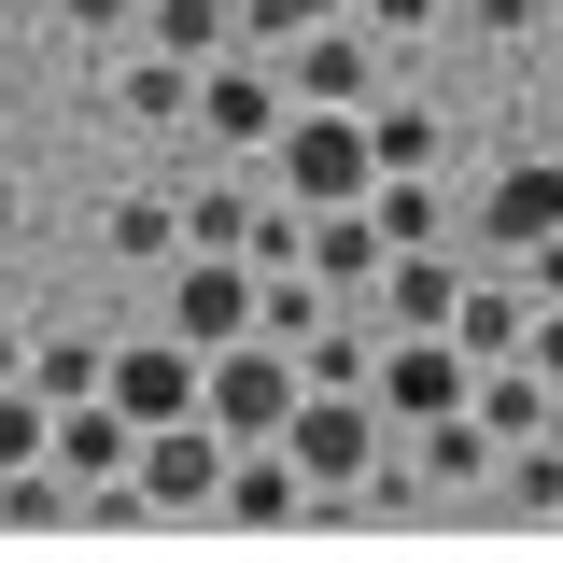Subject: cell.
<instances>
[{
    "label": "cell",
    "instance_id": "cell-1",
    "mask_svg": "<svg viewBox=\"0 0 563 563\" xmlns=\"http://www.w3.org/2000/svg\"><path fill=\"white\" fill-rule=\"evenodd\" d=\"M282 451H296V479H310V493H366V465L395 451V422H380L366 380H310L296 422H282Z\"/></svg>",
    "mask_w": 563,
    "mask_h": 563
},
{
    "label": "cell",
    "instance_id": "cell-2",
    "mask_svg": "<svg viewBox=\"0 0 563 563\" xmlns=\"http://www.w3.org/2000/svg\"><path fill=\"white\" fill-rule=\"evenodd\" d=\"M268 155H282V198H296V211H352L366 184H380V155H366V113H339V99H296Z\"/></svg>",
    "mask_w": 563,
    "mask_h": 563
},
{
    "label": "cell",
    "instance_id": "cell-3",
    "mask_svg": "<svg viewBox=\"0 0 563 563\" xmlns=\"http://www.w3.org/2000/svg\"><path fill=\"white\" fill-rule=\"evenodd\" d=\"M128 493L155 507V521H211V507H225V422H211V409H169V422H141V451H128Z\"/></svg>",
    "mask_w": 563,
    "mask_h": 563
},
{
    "label": "cell",
    "instance_id": "cell-4",
    "mask_svg": "<svg viewBox=\"0 0 563 563\" xmlns=\"http://www.w3.org/2000/svg\"><path fill=\"white\" fill-rule=\"evenodd\" d=\"M282 113H296V85H282L268 43H225V57L198 70V141H225V155H268Z\"/></svg>",
    "mask_w": 563,
    "mask_h": 563
},
{
    "label": "cell",
    "instance_id": "cell-5",
    "mask_svg": "<svg viewBox=\"0 0 563 563\" xmlns=\"http://www.w3.org/2000/svg\"><path fill=\"white\" fill-rule=\"evenodd\" d=\"M550 225H563V155H507V184L465 211V268H521Z\"/></svg>",
    "mask_w": 563,
    "mask_h": 563
},
{
    "label": "cell",
    "instance_id": "cell-6",
    "mask_svg": "<svg viewBox=\"0 0 563 563\" xmlns=\"http://www.w3.org/2000/svg\"><path fill=\"white\" fill-rule=\"evenodd\" d=\"M296 395H310V380H296V352H282V339H225V352H211V380H198V409L225 422V437H282Z\"/></svg>",
    "mask_w": 563,
    "mask_h": 563
},
{
    "label": "cell",
    "instance_id": "cell-7",
    "mask_svg": "<svg viewBox=\"0 0 563 563\" xmlns=\"http://www.w3.org/2000/svg\"><path fill=\"white\" fill-rule=\"evenodd\" d=\"M465 339L451 324H409V339H380V366H366V395H380V422H437V409H465Z\"/></svg>",
    "mask_w": 563,
    "mask_h": 563
},
{
    "label": "cell",
    "instance_id": "cell-8",
    "mask_svg": "<svg viewBox=\"0 0 563 563\" xmlns=\"http://www.w3.org/2000/svg\"><path fill=\"white\" fill-rule=\"evenodd\" d=\"M254 254H169V339H198V352H225V339H254Z\"/></svg>",
    "mask_w": 563,
    "mask_h": 563
},
{
    "label": "cell",
    "instance_id": "cell-9",
    "mask_svg": "<svg viewBox=\"0 0 563 563\" xmlns=\"http://www.w3.org/2000/svg\"><path fill=\"white\" fill-rule=\"evenodd\" d=\"M198 380H211V352H198V339H169V324H155V339H128L113 366H99V395H113L128 422H169V409H198Z\"/></svg>",
    "mask_w": 563,
    "mask_h": 563
},
{
    "label": "cell",
    "instance_id": "cell-10",
    "mask_svg": "<svg viewBox=\"0 0 563 563\" xmlns=\"http://www.w3.org/2000/svg\"><path fill=\"white\" fill-rule=\"evenodd\" d=\"M211 521H240V536H282V521H310V479H296V451L282 437H225V507Z\"/></svg>",
    "mask_w": 563,
    "mask_h": 563
},
{
    "label": "cell",
    "instance_id": "cell-11",
    "mask_svg": "<svg viewBox=\"0 0 563 563\" xmlns=\"http://www.w3.org/2000/svg\"><path fill=\"white\" fill-rule=\"evenodd\" d=\"M282 85H296V99L366 113V99H380V43H366L352 14H324V29H296V43H282Z\"/></svg>",
    "mask_w": 563,
    "mask_h": 563
},
{
    "label": "cell",
    "instance_id": "cell-12",
    "mask_svg": "<svg viewBox=\"0 0 563 563\" xmlns=\"http://www.w3.org/2000/svg\"><path fill=\"white\" fill-rule=\"evenodd\" d=\"M521 324H536V282H521V268H465V296H451L465 366H507V352H521Z\"/></svg>",
    "mask_w": 563,
    "mask_h": 563
},
{
    "label": "cell",
    "instance_id": "cell-13",
    "mask_svg": "<svg viewBox=\"0 0 563 563\" xmlns=\"http://www.w3.org/2000/svg\"><path fill=\"white\" fill-rule=\"evenodd\" d=\"M128 451H141V422L113 409V395H70V409H57V465H70L85 493H113V479H128Z\"/></svg>",
    "mask_w": 563,
    "mask_h": 563
},
{
    "label": "cell",
    "instance_id": "cell-14",
    "mask_svg": "<svg viewBox=\"0 0 563 563\" xmlns=\"http://www.w3.org/2000/svg\"><path fill=\"white\" fill-rule=\"evenodd\" d=\"M409 465H422V493H479L493 465H507V437H493L479 409H437V422L409 437Z\"/></svg>",
    "mask_w": 563,
    "mask_h": 563
},
{
    "label": "cell",
    "instance_id": "cell-15",
    "mask_svg": "<svg viewBox=\"0 0 563 563\" xmlns=\"http://www.w3.org/2000/svg\"><path fill=\"white\" fill-rule=\"evenodd\" d=\"M141 43L184 57V70H211L225 43H240V0H141Z\"/></svg>",
    "mask_w": 563,
    "mask_h": 563
},
{
    "label": "cell",
    "instance_id": "cell-16",
    "mask_svg": "<svg viewBox=\"0 0 563 563\" xmlns=\"http://www.w3.org/2000/svg\"><path fill=\"white\" fill-rule=\"evenodd\" d=\"M380 254H395V240H380V225H366V198H352V211H310V268L339 282L352 310H366V282H380Z\"/></svg>",
    "mask_w": 563,
    "mask_h": 563
},
{
    "label": "cell",
    "instance_id": "cell-17",
    "mask_svg": "<svg viewBox=\"0 0 563 563\" xmlns=\"http://www.w3.org/2000/svg\"><path fill=\"white\" fill-rule=\"evenodd\" d=\"M99 240H113V268H169V254H184V198H113Z\"/></svg>",
    "mask_w": 563,
    "mask_h": 563
},
{
    "label": "cell",
    "instance_id": "cell-18",
    "mask_svg": "<svg viewBox=\"0 0 563 563\" xmlns=\"http://www.w3.org/2000/svg\"><path fill=\"white\" fill-rule=\"evenodd\" d=\"M113 99H128L141 128H198V70H184V57H155V43L128 57V85H113Z\"/></svg>",
    "mask_w": 563,
    "mask_h": 563
},
{
    "label": "cell",
    "instance_id": "cell-19",
    "mask_svg": "<svg viewBox=\"0 0 563 563\" xmlns=\"http://www.w3.org/2000/svg\"><path fill=\"white\" fill-rule=\"evenodd\" d=\"M493 493H507L521 521H550V507H563V451H550V437H507V465H493Z\"/></svg>",
    "mask_w": 563,
    "mask_h": 563
},
{
    "label": "cell",
    "instance_id": "cell-20",
    "mask_svg": "<svg viewBox=\"0 0 563 563\" xmlns=\"http://www.w3.org/2000/svg\"><path fill=\"white\" fill-rule=\"evenodd\" d=\"M366 155L380 169H437V113L422 99H366Z\"/></svg>",
    "mask_w": 563,
    "mask_h": 563
},
{
    "label": "cell",
    "instance_id": "cell-21",
    "mask_svg": "<svg viewBox=\"0 0 563 563\" xmlns=\"http://www.w3.org/2000/svg\"><path fill=\"white\" fill-rule=\"evenodd\" d=\"M99 366H113L99 339H29V395H43V409H70V395H99Z\"/></svg>",
    "mask_w": 563,
    "mask_h": 563
},
{
    "label": "cell",
    "instance_id": "cell-22",
    "mask_svg": "<svg viewBox=\"0 0 563 563\" xmlns=\"http://www.w3.org/2000/svg\"><path fill=\"white\" fill-rule=\"evenodd\" d=\"M254 211L268 198H184V254H254Z\"/></svg>",
    "mask_w": 563,
    "mask_h": 563
},
{
    "label": "cell",
    "instance_id": "cell-23",
    "mask_svg": "<svg viewBox=\"0 0 563 563\" xmlns=\"http://www.w3.org/2000/svg\"><path fill=\"white\" fill-rule=\"evenodd\" d=\"M43 451H57V409L29 380H0V465H43Z\"/></svg>",
    "mask_w": 563,
    "mask_h": 563
},
{
    "label": "cell",
    "instance_id": "cell-24",
    "mask_svg": "<svg viewBox=\"0 0 563 563\" xmlns=\"http://www.w3.org/2000/svg\"><path fill=\"white\" fill-rule=\"evenodd\" d=\"M324 14H352V0H240V43H296V29H324Z\"/></svg>",
    "mask_w": 563,
    "mask_h": 563
},
{
    "label": "cell",
    "instance_id": "cell-25",
    "mask_svg": "<svg viewBox=\"0 0 563 563\" xmlns=\"http://www.w3.org/2000/svg\"><path fill=\"white\" fill-rule=\"evenodd\" d=\"M437 14H451V0H352V29H366V43H422Z\"/></svg>",
    "mask_w": 563,
    "mask_h": 563
},
{
    "label": "cell",
    "instance_id": "cell-26",
    "mask_svg": "<svg viewBox=\"0 0 563 563\" xmlns=\"http://www.w3.org/2000/svg\"><path fill=\"white\" fill-rule=\"evenodd\" d=\"M57 29H70V43H128L141 0H57Z\"/></svg>",
    "mask_w": 563,
    "mask_h": 563
},
{
    "label": "cell",
    "instance_id": "cell-27",
    "mask_svg": "<svg viewBox=\"0 0 563 563\" xmlns=\"http://www.w3.org/2000/svg\"><path fill=\"white\" fill-rule=\"evenodd\" d=\"M536 14H550V0H465V29H479V43H536Z\"/></svg>",
    "mask_w": 563,
    "mask_h": 563
},
{
    "label": "cell",
    "instance_id": "cell-28",
    "mask_svg": "<svg viewBox=\"0 0 563 563\" xmlns=\"http://www.w3.org/2000/svg\"><path fill=\"white\" fill-rule=\"evenodd\" d=\"M521 282H536V296H563V225L536 240V254H521Z\"/></svg>",
    "mask_w": 563,
    "mask_h": 563
}]
</instances>
